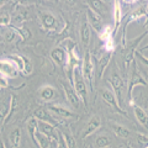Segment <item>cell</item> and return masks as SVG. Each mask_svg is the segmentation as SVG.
Masks as SVG:
<instances>
[{
    "label": "cell",
    "mask_w": 148,
    "mask_h": 148,
    "mask_svg": "<svg viewBox=\"0 0 148 148\" xmlns=\"http://www.w3.org/2000/svg\"><path fill=\"white\" fill-rule=\"evenodd\" d=\"M73 80H74V89H75L79 99L83 101H86V83H85V78L83 75L82 72V67H77L73 69Z\"/></svg>",
    "instance_id": "6da1fadb"
},
{
    "label": "cell",
    "mask_w": 148,
    "mask_h": 148,
    "mask_svg": "<svg viewBox=\"0 0 148 148\" xmlns=\"http://www.w3.org/2000/svg\"><path fill=\"white\" fill-rule=\"evenodd\" d=\"M82 72H83V75H84L85 80L89 83V86L92 89V75H94V64H92L91 61V57H90V53L88 52L85 56V59H84V63L82 66Z\"/></svg>",
    "instance_id": "7a4b0ae2"
},
{
    "label": "cell",
    "mask_w": 148,
    "mask_h": 148,
    "mask_svg": "<svg viewBox=\"0 0 148 148\" xmlns=\"http://www.w3.org/2000/svg\"><path fill=\"white\" fill-rule=\"evenodd\" d=\"M111 85L114 88V94L116 96V100L120 105V108L122 106V101H123V96H122V89H123V80L121 79V77L117 73H114L112 79H111Z\"/></svg>",
    "instance_id": "3957f363"
},
{
    "label": "cell",
    "mask_w": 148,
    "mask_h": 148,
    "mask_svg": "<svg viewBox=\"0 0 148 148\" xmlns=\"http://www.w3.org/2000/svg\"><path fill=\"white\" fill-rule=\"evenodd\" d=\"M146 84H147V82L141 74L140 69H138L136 66H133V72H132L131 80H130V84H128V98H131L132 90L135 89L137 85H146Z\"/></svg>",
    "instance_id": "277c9868"
},
{
    "label": "cell",
    "mask_w": 148,
    "mask_h": 148,
    "mask_svg": "<svg viewBox=\"0 0 148 148\" xmlns=\"http://www.w3.org/2000/svg\"><path fill=\"white\" fill-rule=\"evenodd\" d=\"M0 72H1L4 77L15 78L18 73V69L11 61L4 58V59H0Z\"/></svg>",
    "instance_id": "5b68a950"
},
{
    "label": "cell",
    "mask_w": 148,
    "mask_h": 148,
    "mask_svg": "<svg viewBox=\"0 0 148 148\" xmlns=\"http://www.w3.org/2000/svg\"><path fill=\"white\" fill-rule=\"evenodd\" d=\"M63 89H64V92H66V96L68 101L71 103L74 108H78L79 106V96H78L75 89L69 84L68 82H63Z\"/></svg>",
    "instance_id": "8992f818"
},
{
    "label": "cell",
    "mask_w": 148,
    "mask_h": 148,
    "mask_svg": "<svg viewBox=\"0 0 148 148\" xmlns=\"http://www.w3.org/2000/svg\"><path fill=\"white\" fill-rule=\"evenodd\" d=\"M100 125H101L100 116H99V115H94V116L89 120V122L86 123V127L84 130V132H83V137L86 138L88 136H90L91 133H94L96 130L100 127Z\"/></svg>",
    "instance_id": "52a82bcc"
},
{
    "label": "cell",
    "mask_w": 148,
    "mask_h": 148,
    "mask_svg": "<svg viewBox=\"0 0 148 148\" xmlns=\"http://www.w3.org/2000/svg\"><path fill=\"white\" fill-rule=\"evenodd\" d=\"M37 128L41 133H43L45 136H47L49 140H57V131L54 130V126L53 125H49V123H46V122H42V121H37Z\"/></svg>",
    "instance_id": "ba28073f"
},
{
    "label": "cell",
    "mask_w": 148,
    "mask_h": 148,
    "mask_svg": "<svg viewBox=\"0 0 148 148\" xmlns=\"http://www.w3.org/2000/svg\"><path fill=\"white\" fill-rule=\"evenodd\" d=\"M101 96H103V99H104L110 106H112L115 110H117L119 112H123L122 108H120V105H119V103H117L116 96H115L114 91H111V90H109V89H104V90H101Z\"/></svg>",
    "instance_id": "9c48e42d"
},
{
    "label": "cell",
    "mask_w": 148,
    "mask_h": 148,
    "mask_svg": "<svg viewBox=\"0 0 148 148\" xmlns=\"http://www.w3.org/2000/svg\"><path fill=\"white\" fill-rule=\"evenodd\" d=\"M51 57H52V59L57 64H59V66H64L66 62H67V59H68V53H67L66 49H63L61 47H57V48L52 49Z\"/></svg>",
    "instance_id": "30bf717a"
},
{
    "label": "cell",
    "mask_w": 148,
    "mask_h": 148,
    "mask_svg": "<svg viewBox=\"0 0 148 148\" xmlns=\"http://www.w3.org/2000/svg\"><path fill=\"white\" fill-rule=\"evenodd\" d=\"M34 115H35L36 119H38V121H42V122L53 125V126H54V123H56L54 119L51 116V114H48L47 110H45V109H37V110H35Z\"/></svg>",
    "instance_id": "8fae6325"
},
{
    "label": "cell",
    "mask_w": 148,
    "mask_h": 148,
    "mask_svg": "<svg viewBox=\"0 0 148 148\" xmlns=\"http://www.w3.org/2000/svg\"><path fill=\"white\" fill-rule=\"evenodd\" d=\"M56 95H57V90L54 89V88L49 86V85H45L41 88L40 90V96L41 99H43L45 101H51L56 98Z\"/></svg>",
    "instance_id": "7c38bea8"
},
{
    "label": "cell",
    "mask_w": 148,
    "mask_h": 148,
    "mask_svg": "<svg viewBox=\"0 0 148 148\" xmlns=\"http://www.w3.org/2000/svg\"><path fill=\"white\" fill-rule=\"evenodd\" d=\"M111 52H106L103 57L100 58V61H99V64H98V77L99 78H101L103 77V73H104V71L106 69V67H108V64H109V62L111 61Z\"/></svg>",
    "instance_id": "4fadbf2b"
},
{
    "label": "cell",
    "mask_w": 148,
    "mask_h": 148,
    "mask_svg": "<svg viewBox=\"0 0 148 148\" xmlns=\"http://www.w3.org/2000/svg\"><path fill=\"white\" fill-rule=\"evenodd\" d=\"M80 40L84 46H88L90 42V27L88 21H84L82 24V29H80Z\"/></svg>",
    "instance_id": "5bb4252c"
},
{
    "label": "cell",
    "mask_w": 148,
    "mask_h": 148,
    "mask_svg": "<svg viewBox=\"0 0 148 148\" xmlns=\"http://www.w3.org/2000/svg\"><path fill=\"white\" fill-rule=\"evenodd\" d=\"M42 24L47 30H54L56 26H57V21H56V17L52 14H43L42 16Z\"/></svg>",
    "instance_id": "9a60e30c"
},
{
    "label": "cell",
    "mask_w": 148,
    "mask_h": 148,
    "mask_svg": "<svg viewBox=\"0 0 148 148\" xmlns=\"http://www.w3.org/2000/svg\"><path fill=\"white\" fill-rule=\"evenodd\" d=\"M48 109L51 111H53L56 115H58V116H62V117H73V114L69 110L62 108V106L59 105H48Z\"/></svg>",
    "instance_id": "2e32d148"
},
{
    "label": "cell",
    "mask_w": 148,
    "mask_h": 148,
    "mask_svg": "<svg viewBox=\"0 0 148 148\" xmlns=\"http://www.w3.org/2000/svg\"><path fill=\"white\" fill-rule=\"evenodd\" d=\"M112 130L114 132L116 133V136L121 137V138H128L131 136V131L128 128H126L122 125H119V123H112Z\"/></svg>",
    "instance_id": "e0dca14e"
},
{
    "label": "cell",
    "mask_w": 148,
    "mask_h": 148,
    "mask_svg": "<svg viewBox=\"0 0 148 148\" xmlns=\"http://www.w3.org/2000/svg\"><path fill=\"white\" fill-rule=\"evenodd\" d=\"M9 141H10L11 146L15 147V148L20 145V141H21V131H20V128L12 130L10 136H9Z\"/></svg>",
    "instance_id": "ac0fdd59"
},
{
    "label": "cell",
    "mask_w": 148,
    "mask_h": 148,
    "mask_svg": "<svg viewBox=\"0 0 148 148\" xmlns=\"http://www.w3.org/2000/svg\"><path fill=\"white\" fill-rule=\"evenodd\" d=\"M122 18V12H121V6H120V3L116 1L115 3V6H114V20H115V27H119L120 25V21Z\"/></svg>",
    "instance_id": "d6986e66"
},
{
    "label": "cell",
    "mask_w": 148,
    "mask_h": 148,
    "mask_svg": "<svg viewBox=\"0 0 148 148\" xmlns=\"http://www.w3.org/2000/svg\"><path fill=\"white\" fill-rule=\"evenodd\" d=\"M135 48L136 46H132L131 48H128L126 51V53L123 54V62H125V67H128L130 64L133 62V56H135Z\"/></svg>",
    "instance_id": "ffe728a7"
},
{
    "label": "cell",
    "mask_w": 148,
    "mask_h": 148,
    "mask_svg": "<svg viewBox=\"0 0 148 148\" xmlns=\"http://www.w3.org/2000/svg\"><path fill=\"white\" fill-rule=\"evenodd\" d=\"M88 14H89V17L91 18V21H92V25H94L95 27H98L100 25V22H101V16L95 10H92L91 8L89 9V12Z\"/></svg>",
    "instance_id": "44dd1931"
},
{
    "label": "cell",
    "mask_w": 148,
    "mask_h": 148,
    "mask_svg": "<svg viewBox=\"0 0 148 148\" xmlns=\"http://www.w3.org/2000/svg\"><path fill=\"white\" fill-rule=\"evenodd\" d=\"M111 35H112V29H111V26H105L103 29V31L100 32V38L106 42L108 40L112 38V36Z\"/></svg>",
    "instance_id": "7402d4cb"
},
{
    "label": "cell",
    "mask_w": 148,
    "mask_h": 148,
    "mask_svg": "<svg viewBox=\"0 0 148 148\" xmlns=\"http://www.w3.org/2000/svg\"><path fill=\"white\" fill-rule=\"evenodd\" d=\"M110 143H111V140L108 136H100V137L96 138V146L100 147V148L108 147V146H110Z\"/></svg>",
    "instance_id": "603a6c76"
},
{
    "label": "cell",
    "mask_w": 148,
    "mask_h": 148,
    "mask_svg": "<svg viewBox=\"0 0 148 148\" xmlns=\"http://www.w3.org/2000/svg\"><path fill=\"white\" fill-rule=\"evenodd\" d=\"M9 22H10V15H9V12L0 11V25L5 26V25H9Z\"/></svg>",
    "instance_id": "cb8c5ba5"
},
{
    "label": "cell",
    "mask_w": 148,
    "mask_h": 148,
    "mask_svg": "<svg viewBox=\"0 0 148 148\" xmlns=\"http://www.w3.org/2000/svg\"><path fill=\"white\" fill-rule=\"evenodd\" d=\"M64 136V140H66V143L68 148H77V145H75V140H74V137L71 136V135H67V133H63Z\"/></svg>",
    "instance_id": "d4e9b609"
},
{
    "label": "cell",
    "mask_w": 148,
    "mask_h": 148,
    "mask_svg": "<svg viewBox=\"0 0 148 148\" xmlns=\"http://www.w3.org/2000/svg\"><path fill=\"white\" fill-rule=\"evenodd\" d=\"M137 142L138 145H141L142 148H148V137L142 135V133H138L137 135Z\"/></svg>",
    "instance_id": "484cf974"
},
{
    "label": "cell",
    "mask_w": 148,
    "mask_h": 148,
    "mask_svg": "<svg viewBox=\"0 0 148 148\" xmlns=\"http://www.w3.org/2000/svg\"><path fill=\"white\" fill-rule=\"evenodd\" d=\"M58 148H68L62 132H58Z\"/></svg>",
    "instance_id": "4316f807"
},
{
    "label": "cell",
    "mask_w": 148,
    "mask_h": 148,
    "mask_svg": "<svg viewBox=\"0 0 148 148\" xmlns=\"http://www.w3.org/2000/svg\"><path fill=\"white\" fill-rule=\"evenodd\" d=\"M4 37H5V40L8 41V42H11V41L14 40V37H15V31L14 30H5V32H4Z\"/></svg>",
    "instance_id": "83f0119b"
},
{
    "label": "cell",
    "mask_w": 148,
    "mask_h": 148,
    "mask_svg": "<svg viewBox=\"0 0 148 148\" xmlns=\"http://www.w3.org/2000/svg\"><path fill=\"white\" fill-rule=\"evenodd\" d=\"M115 48V42L112 38H110L106 41V45H105V49L108 51V52H112V49Z\"/></svg>",
    "instance_id": "f1b7e54d"
},
{
    "label": "cell",
    "mask_w": 148,
    "mask_h": 148,
    "mask_svg": "<svg viewBox=\"0 0 148 148\" xmlns=\"http://www.w3.org/2000/svg\"><path fill=\"white\" fill-rule=\"evenodd\" d=\"M143 14H145V10L141 8V9H138V10L133 14V16H132V18L133 20H136V18H138V17H141V16H143Z\"/></svg>",
    "instance_id": "f546056e"
},
{
    "label": "cell",
    "mask_w": 148,
    "mask_h": 148,
    "mask_svg": "<svg viewBox=\"0 0 148 148\" xmlns=\"http://www.w3.org/2000/svg\"><path fill=\"white\" fill-rule=\"evenodd\" d=\"M137 54H138V57L141 58V61H142L143 63H145V64H147V66H148V57H146L145 54H141V53H137Z\"/></svg>",
    "instance_id": "4dcf8cb0"
},
{
    "label": "cell",
    "mask_w": 148,
    "mask_h": 148,
    "mask_svg": "<svg viewBox=\"0 0 148 148\" xmlns=\"http://www.w3.org/2000/svg\"><path fill=\"white\" fill-rule=\"evenodd\" d=\"M0 85L1 86H6L8 85V82H6V79H5V77H0Z\"/></svg>",
    "instance_id": "1f68e13d"
},
{
    "label": "cell",
    "mask_w": 148,
    "mask_h": 148,
    "mask_svg": "<svg viewBox=\"0 0 148 148\" xmlns=\"http://www.w3.org/2000/svg\"><path fill=\"white\" fill-rule=\"evenodd\" d=\"M0 148H5V146L3 145V142H1V141H0Z\"/></svg>",
    "instance_id": "d6a6232c"
}]
</instances>
